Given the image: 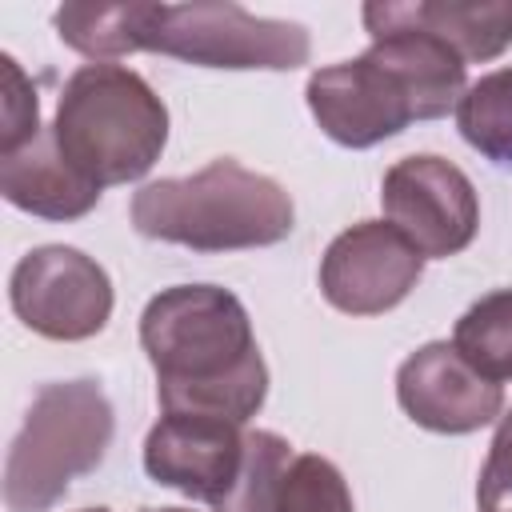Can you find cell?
Returning a JSON list of instances; mask_svg holds the SVG:
<instances>
[{"instance_id":"6da1fadb","label":"cell","mask_w":512,"mask_h":512,"mask_svg":"<svg viewBox=\"0 0 512 512\" xmlns=\"http://www.w3.org/2000/svg\"><path fill=\"white\" fill-rule=\"evenodd\" d=\"M360 20L372 48L316 68L304 88L308 112L328 140L372 148L404 132L412 120H440L460 104L468 80L464 60L452 48L404 24L384 0L364 4Z\"/></svg>"},{"instance_id":"7a4b0ae2","label":"cell","mask_w":512,"mask_h":512,"mask_svg":"<svg viewBox=\"0 0 512 512\" xmlns=\"http://www.w3.org/2000/svg\"><path fill=\"white\" fill-rule=\"evenodd\" d=\"M140 344L164 412L248 424L268 396V364L248 308L220 284H172L140 316Z\"/></svg>"},{"instance_id":"3957f363","label":"cell","mask_w":512,"mask_h":512,"mask_svg":"<svg viewBox=\"0 0 512 512\" xmlns=\"http://www.w3.org/2000/svg\"><path fill=\"white\" fill-rule=\"evenodd\" d=\"M56 36L88 56L112 64L132 52H164L196 68H264L292 72L308 64L312 40L296 20L256 16L232 0L196 4H64L52 16Z\"/></svg>"},{"instance_id":"277c9868","label":"cell","mask_w":512,"mask_h":512,"mask_svg":"<svg viewBox=\"0 0 512 512\" xmlns=\"http://www.w3.org/2000/svg\"><path fill=\"white\" fill-rule=\"evenodd\" d=\"M292 224L296 208L284 184L232 156H216L192 176L152 180L132 196V228L140 236L192 252L268 248L280 244Z\"/></svg>"},{"instance_id":"5b68a950","label":"cell","mask_w":512,"mask_h":512,"mask_svg":"<svg viewBox=\"0 0 512 512\" xmlns=\"http://www.w3.org/2000/svg\"><path fill=\"white\" fill-rule=\"evenodd\" d=\"M52 136L60 156L96 188L140 180L168 144V108L124 64H80L56 100Z\"/></svg>"},{"instance_id":"8992f818","label":"cell","mask_w":512,"mask_h":512,"mask_svg":"<svg viewBox=\"0 0 512 512\" xmlns=\"http://www.w3.org/2000/svg\"><path fill=\"white\" fill-rule=\"evenodd\" d=\"M116 432L112 404L96 380H56L32 396L4 460V508L48 512L76 476L92 472Z\"/></svg>"},{"instance_id":"52a82bcc","label":"cell","mask_w":512,"mask_h":512,"mask_svg":"<svg viewBox=\"0 0 512 512\" xmlns=\"http://www.w3.org/2000/svg\"><path fill=\"white\" fill-rule=\"evenodd\" d=\"M12 312L44 340H88L112 316L108 272L68 244H44L16 260L8 276Z\"/></svg>"},{"instance_id":"ba28073f","label":"cell","mask_w":512,"mask_h":512,"mask_svg":"<svg viewBox=\"0 0 512 512\" xmlns=\"http://www.w3.org/2000/svg\"><path fill=\"white\" fill-rule=\"evenodd\" d=\"M380 204L388 224L424 256L448 260L464 252L480 228V200L472 180L444 156H404L384 172Z\"/></svg>"},{"instance_id":"9c48e42d","label":"cell","mask_w":512,"mask_h":512,"mask_svg":"<svg viewBox=\"0 0 512 512\" xmlns=\"http://www.w3.org/2000/svg\"><path fill=\"white\" fill-rule=\"evenodd\" d=\"M420 276L424 256L388 220H360L344 228L320 260V292L348 316H380L396 308Z\"/></svg>"},{"instance_id":"30bf717a","label":"cell","mask_w":512,"mask_h":512,"mask_svg":"<svg viewBox=\"0 0 512 512\" xmlns=\"http://www.w3.org/2000/svg\"><path fill=\"white\" fill-rule=\"evenodd\" d=\"M404 416L440 436H468L504 416V384L476 372L456 344L432 340L396 368Z\"/></svg>"},{"instance_id":"8fae6325","label":"cell","mask_w":512,"mask_h":512,"mask_svg":"<svg viewBox=\"0 0 512 512\" xmlns=\"http://www.w3.org/2000/svg\"><path fill=\"white\" fill-rule=\"evenodd\" d=\"M244 436V424L220 416L164 412L144 440V472L164 488L216 504L240 476Z\"/></svg>"},{"instance_id":"7c38bea8","label":"cell","mask_w":512,"mask_h":512,"mask_svg":"<svg viewBox=\"0 0 512 512\" xmlns=\"http://www.w3.org/2000/svg\"><path fill=\"white\" fill-rule=\"evenodd\" d=\"M0 192L12 208L40 220H80L96 208L104 188H96L60 156L52 128H40L36 140L0 156Z\"/></svg>"},{"instance_id":"4fadbf2b","label":"cell","mask_w":512,"mask_h":512,"mask_svg":"<svg viewBox=\"0 0 512 512\" xmlns=\"http://www.w3.org/2000/svg\"><path fill=\"white\" fill-rule=\"evenodd\" d=\"M404 24L436 36L464 64L496 60L512 44V4L508 0H416L388 4Z\"/></svg>"},{"instance_id":"5bb4252c","label":"cell","mask_w":512,"mask_h":512,"mask_svg":"<svg viewBox=\"0 0 512 512\" xmlns=\"http://www.w3.org/2000/svg\"><path fill=\"white\" fill-rule=\"evenodd\" d=\"M460 136L492 164L512 168V68L484 72L456 104Z\"/></svg>"},{"instance_id":"9a60e30c","label":"cell","mask_w":512,"mask_h":512,"mask_svg":"<svg viewBox=\"0 0 512 512\" xmlns=\"http://www.w3.org/2000/svg\"><path fill=\"white\" fill-rule=\"evenodd\" d=\"M456 352L488 380H512V288L480 296L452 328Z\"/></svg>"},{"instance_id":"2e32d148","label":"cell","mask_w":512,"mask_h":512,"mask_svg":"<svg viewBox=\"0 0 512 512\" xmlns=\"http://www.w3.org/2000/svg\"><path fill=\"white\" fill-rule=\"evenodd\" d=\"M288 464H292V444L284 436L264 428L248 432L240 476L228 488V496L212 504V512H276V496Z\"/></svg>"},{"instance_id":"e0dca14e","label":"cell","mask_w":512,"mask_h":512,"mask_svg":"<svg viewBox=\"0 0 512 512\" xmlns=\"http://www.w3.org/2000/svg\"><path fill=\"white\" fill-rule=\"evenodd\" d=\"M276 512H356V508L344 472L328 456L300 452L284 468Z\"/></svg>"},{"instance_id":"ac0fdd59","label":"cell","mask_w":512,"mask_h":512,"mask_svg":"<svg viewBox=\"0 0 512 512\" xmlns=\"http://www.w3.org/2000/svg\"><path fill=\"white\" fill-rule=\"evenodd\" d=\"M4 64V128H0V156L24 148L28 140L40 136V104H36V88L32 80L20 72V64L12 56H0Z\"/></svg>"},{"instance_id":"d6986e66","label":"cell","mask_w":512,"mask_h":512,"mask_svg":"<svg viewBox=\"0 0 512 512\" xmlns=\"http://www.w3.org/2000/svg\"><path fill=\"white\" fill-rule=\"evenodd\" d=\"M480 512H512V412L500 416L496 436L488 444V460L476 484Z\"/></svg>"},{"instance_id":"ffe728a7","label":"cell","mask_w":512,"mask_h":512,"mask_svg":"<svg viewBox=\"0 0 512 512\" xmlns=\"http://www.w3.org/2000/svg\"><path fill=\"white\" fill-rule=\"evenodd\" d=\"M144 512H188V508H144Z\"/></svg>"},{"instance_id":"44dd1931","label":"cell","mask_w":512,"mask_h":512,"mask_svg":"<svg viewBox=\"0 0 512 512\" xmlns=\"http://www.w3.org/2000/svg\"><path fill=\"white\" fill-rule=\"evenodd\" d=\"M80 512H108V508H80Z\"/></svg>"}]
</instances>
